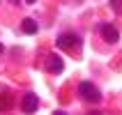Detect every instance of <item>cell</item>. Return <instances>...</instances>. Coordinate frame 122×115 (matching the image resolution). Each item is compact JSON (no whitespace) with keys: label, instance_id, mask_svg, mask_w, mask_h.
I'll use <instances>...</instances> for the list:
<instances>
[{"label":"cell","instance_id":"8","mask_svg":"<svg viewBox=\"0 0 122 115\" xmlns=\"http://www.w3.org/2000/svg\"><path fill=\"white\" fill-rule=\"evenodd\" d=\"M111 7H113V9H120V7H122V0H111Z\"/></svg>","mask_w":122,"mask_h":115},{"label":"cell","instance_id":"9","mask_svg":"<svg viewBox=\"0 0 122 115\" xmlns=\"http://www.w3.org/2000/svg\"><path fill=\"white\" fill-rule=\"evenodd\" d=\"M53 115H67V113H62V110H55V113Z\"/></svg>","mask_w":122,"mask_h":115},{"label":"cell","instance_id":"13","mask_svg":"<svg viewBox=\"0 0 122 115\" xmlns=\"http://www.w3.org/2000/svg\"><path fill=\"white\" fill-rule=\"evenodd\" d=\"M9 2H14V5H16V2H21V0H9Z\"/></svg>","mask_w":122,"mask_h":115},{"label":"cell","instance_id":"1","mask_svg":"<svg viewBox=\"0 0 122 115\" xmlns=\"http://www.w3.org/2000/svg\"><path fill=\"white\" fill-rule=\"evenodd\" d=\"M78 95H81L83 101H88V104H99L102 101V92L95 88V83H90V81H83L78 85Z\"/></svg>","mask_w":122,"mask_h":115},{"label":"cell","instance_id":"12","mask_svg":"<svg viewBox=\"0 0 122 115\" xmlns=\"http://www.w3.org/2000/svg\"><path fill=\"white\" fill-rule=\"evenodd\" d=\"M2 51H5V46H2V44H0V55H2Z\"/></svg>","mask_w":122,"mask_h":115},{"label":"cell","instance_id":"11","mask_svg":"<svg viewBox=\"0 0 122 115\" xmlns=\"http://www.w3.org/2000/svg\"><path fill=\"white\" fill-rule=\"evenodd\" d=\"M25 2H28V5H32V2H37V0H25Z\"/></svg>","mask_w":122,"mask_h":115},{"label":"cell","instance_id":"2","mask_svg":"<svg viewBox=\"0 0 122 115\" xmlns=\"http://www.w3.org/2000/svg\"><path fill=\"white\" fill-rule=\"evenodd\" d=\"M74 46H81V37L78 35H71V32H65L58 37V48H62V51H69V48Z\"/></svg>","mask_w":122,"mask_h":115},{"label":"cell","instance_id":"10","mask_svg":"<svg viewBox=\"0 0 122 115\" xmlns=\"http://www.w3.org/2000/svg\"><path fill=\"white\" fill-rule=\"evenodd\" d=\"M88 115H102V113H99V110H92V113H88Z\"/></svg>","mask_w":122,"mask_h":115},{"label":"cell","instance_id":"7","mask_svg":"<svg viewBox=\"0 0 122 115\" xmlns=\"http://www.w3.org/2000/svg\"><path fill=\"white\" fill-rule=\"evenodd\" d=\"M12 108V97L9 95H0V113H7Z\"/></svg>","mask_w":122,"mask_h":115},{"label":"cell","instance_id":"6","mask_svg":"<svg viewBox=\"0 0 122 115\" xmlns=\"http://www.w3.org/2000/svg\"><path fill=\"white\" fill-rule=\"evenodd\" d=\"M21 30H23L25 35H35L37 32V23H35L32 19H23L21 21Z\"/></svg>","mask_w":122,"mask_h":115},{"label":"cell","instance_id":"3","mask_svg":"<svg viewBox=\"0 0 122 115\" xmlns=\"http://www.w3.org/2000/svg\"><path fill=\"white\" fill-rule=\"evenodd\" d=\"M99 32H102V37L108 44H115L117 39H120V32H117L115 25H108V23H104V25H99Z\"/></svg>","mask_w":122,"mask_h":115},{"label":"cell","instance_id":"5","mask_svg":"<svg viewBox=\"0 0 122 115\" xmlns=\"http://www.w3.org/2000/svg\"><path fill=\"white\" fill-rule=\"evenodd\" d=\"M46 65H48V71H53V74H62V69H65V62L60 60V55H51Z\"/></svg>","mask_w":122,"mask_h":115},{"label":"cell","instance_id":"4","mask_svg":"<svg viewBox=\"0 0 122 115\" xmlns=\"http://www.w3.org/2000/svg\"><path fill=\"white\" fill-rule=\"evenodd\" d=\"M39 108V99H37V95H32V92H25L23 95V113H35V110Z\"/></svg>","mask_w":122,"mask_h":115}]
</instances>
